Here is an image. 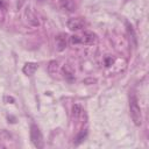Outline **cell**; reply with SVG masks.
<instances>
[{"instance_id":"obj_7","label":"cell","mask_w":149,"mask_h":149,"mask_svg":"<svg viewBox=\"0 0 149 149\" xmlns=\"http://www.w3.org/2000/svg\"><path fill=\"white\" fill-rule=\"evenodd\" d=\"M86 135H87V130H86V129L81 130V132L76 136V139H74V144H80V143L86 139Z\"/></svg>"},{"instance_id":"obj_5","label":"cell","mask_w":149,"mask_h":149,"mask_svg":"<svg viewBox=\"0 0 149 149\" xmlns=\"http://www.w3.org/2000/svg\"><path fill=\"white\" fill-rule=\"evenodd\" d=\"M80 40H81V43H84V44H92L95 41V36H94L93 33L85 31L83 34V36L80 37Z\"/></svg>"},{"instance_id":"obj_6","label":"cell","mask_w":149,"mask_h":149,"mask_svg":"<svg viewBox=\"0 0 149 149\" xmlns=\"http://www.w3.org/2000/svg\"><path fill=\"white\" fill-rule=\"evenodd\" d=\"M56 45H57V50H58V51H62V50L65 49V47H66V41H65V37H64L63 34H61V35H58V36L56 37Z\"/></svg>"},{"instance_id":"obj_2","label":"cell","mask_w":149,"mask_h":149,"mask_svg":"<svg viewBox=\"0 0 149 149\" xmlns=\"http://www.w3.org/2000/svg\"><path fill=\"white\" fill-rule=\"evenodd\" d=\"M30 140L36 148L43 147V137H42V134H41V132L36 125L30 126Z\"/></svg>"},{"instance_id":"obj_8","label":"cell","mask_w":149,"mask_h":149,"mask_svg":"<svg viewBox=\"0 0 149 149\" xmlns=\"http://www.w3.org/2000/svg\"><path fill=\"white\" fill-rule=\"evenodd\" d=\"M81 113H83L81 106H80V105H74L73 108H72V115H73V118H74V119H78V118L81 115Z\"/></svg>"},{"instance_id":"obj_9","label":"cell","mask_w":149,"mask_h":149,"mask_svg":"<svg viewBox=\"0 0 149 149\" xmlns=\"http://www.w3.org/2000/svg\"><path fill=\"white\" fill-rule=\"evenodd\" d=\"M62 5H63V7L68 8L69 10H72V5H71L70 0H62Z\"/></svg>"},{"instance_id":"obj_10","label":"cell","mask_w":149,"mask_h":149,"mask_svg":"<svg viewBox=\"0 0 149 149\" xmlns=\"http://www.w3.org/2000/svg\"><path fill=\"white\" fill-rule=\"evenodd\" d=\"M71 43L72 44H78V43H81V40L79 36L74 35V36H71Z\"/></svg>"},{"instance_id":"obj_3","label":"cell","mask_w":149,"mask_h":149,"mask_svg":"<svg viewBox=\"0 0 149 149\" xmlns=\"http://www.w3.org/2000/svg\"><path fill=\"white\" fill-rule=\"evenodd\" d=\"M83 26H84V21H83L80 17L70 19V20L68 21V27H69L71 30H78V29H80Z\"/></svg>"},{"instance_id":"obj_1","label":"cell","mask_w":149,"mask_h":149,"mask_svg":"<svg viewBox=\"0 0 149 149\" xmlns=\"http://www.w3.org/2000/svg\"><path fill=\"white\" fill-rule=\"evenodd\" d=\"M129 111H130V116L136 126H141L142 123V115H141V108L137 104V99L135 95H132L129 99Z\"/></svg>"},{"instance_id":"obj_4","label":"cell","mask_w":149,"mask_h":149,"mask_svg":"<svg viewBox=\"0 0 149 149\" xmlns=\"http://www.w3.org/2000/svg\"><path fill=\"white\" fill-rule=\"evenodd\" d=\"M37 68H38V65H37L36 63H31V62H29V63H26V64H24L22 71H23L24 74H27V76H31V74L35 73V71L37 70Z\"/></svg>"}]
</instances>
